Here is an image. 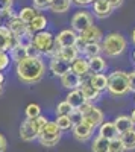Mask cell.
Segmentation results:
<instances>
[{
	"mask_svg": "<svg viewBox=\"0 0 135 152\" xmlns=\"http://www.w3.org/2000/svg\"><path fill=\"white\" fill-rule=\"evenodd\" d=\"M46 62L41 55L38 56H26L15 64V76L24 85H33L43 81L46 76Z\"/></svg>",
	"mask_w": 135,
	"mask_h": 152,
	"instance_id": "1",
	"label": "cell"
},
{
	"mask_svg": "<svg viewBox=\"0 0 135 152\" xmlns=\"http://www.w3.org/2000/svg\"><path fill=\"white\" fill-rule=\"evenodd\" d=\"M102 50L106 58H118L128 49V40L120 32H109L102 40Z\"/></svg>",
	"mask_w": 135,
	"mask_h": 152,
	"instance_id": "2",
	"label": "cell"
},
{
	"mask_svg": "<svg viewBox=\"0 0 135 152\" xmlns=\"http://www.w3.org/2000/svg\"><path fill=\"white\" fill-rule=\"evenodd\" d=\"M33 47L41 56H47V58L56 56L58 49H59V46L56 44L55 34L47 29L33 34Z\"/></svg>",
	"mask_w": 135,
	"mask_h": 152,
	"instance_id": "3",
	"label": "cell"
},
{
	"mask_svg": "<svg viewBox=\"0 0 135 152\" xmlns=\"http://www.w3.org/2000/svg\"><path fill=\"white\" fill-rule=\"evenodd\" d=\"M112 97H121L129 93V72L114 70L108 75V90Z\"/></svg>",
	"mask_w": 135,
	"mask_h": 152,
	"instance_id": "4",
	"label": "cell"
},
{
	"mask_svg": "<svg viewBox=\"0 0 135 152\" xmlns=\"http://www.w3.org/2000/svg\"><path fill=\"white\" fill-rule=\"evenodd\" d=\"M61 137H62V131L58 128V125L55 122L49 120L38 134V142L44 148H53L59 143Z\"/></svg>",
	"mask_w": 135,
	"mask_h": 152,
	"instance_id": "5",
	"label": "cell"
},
{
	"mask_svg": "<svg viewBox=\"0 0 135 152\" xmlns=\"http://www.w3.org/2000/svg\"><path fill=\"white\" fill-rule=\"evenodd\" d=\"M91 24H94V15L87 8L78 9L70 18V28L73 31H76L78 34L83 32L85 29H88Z\"/></svg>",
	"mask_w": 135,
	"mask_h": 152,
	"instance_id": "6",
	"label": "cell"
},
{
	"mask_svg": "<svg viewBox=\"0 0 135 152\" xmlns=\"http://www.w3.org/2000/svg\"><path fill=\"white\" fill-rule=\"evenodd\" d=\"M82 111L83 114V120L85 122H88L90 125H93L94 128H99V126L105 122V114L103 111L99 108V107H96L94 104L91 102H85L81 108H78Z\"/></svg>",
	"mask_w": 135,
	"mask_h": 152,
	"instance_id": "7",
	"label": "cell"
},
{
	"mask_svg": "<svg viewBox=\"0 0 135 152\" xmlns=\"http://www.w3.org/2000/svg\"><path fill=\"white\" fill-rule=\"evenodd\" d=\"M47 69L53 76L56 78H61L62 75H65L68 70H71V62L62 59L61 56H53V58H49V64Z\"/></svg>",
	"mask_w": 135,
	"mask_h": 152,
	"instance_id": "8",
	"label": "cell"
},
{
	"mask_svg": "<svg viewBox=\"0 0 135 152\" xmlns=\"http://www.w3.org/2000/svg\"><path fill=\"white\" fill-rule=\"evenodd\" d=\"M94 126L93 125H90L88 122H85V120H82L81 123H78V125H75L73 126V129H71V134H73V137L76 138L78 142H88L90 138L93 137V134H94Z\"/></svg>",
	"mask_w": 135,
	"mask_h": 152,
	"instance_id": "9",
	"label": "cell"
},
{
	"mask_svg": "<svg viewBox=\"0 0 135 152\" xmlns=\"http://www.w3.org/2000/svg\"><path fill=\"white\" fill-rule=\"evenodd\" d=\"M112 12H114V8L111 6V3L108 0H94L91 3V14L99 20L108 18Z\"/></svg>",
	"mask_w": 135,
	"mask_h": 152,
	"instance_id": "10",
	"label": "cell"
},
{
	"mask_svg": "<svg viewBox=\"0 0 135 152\" xmlns=\"http://www.w3.org/2000/svg\"><path fill=\"white\" fill-rule=\"evenodd\" d=\"M18 132H20V138H21V140H23V142H28V143L38 140V134H40L38 129L35 128L32 119H26V120H24V122L20 125Z\"/></svg>",
	"mask_w": 135,
	"mask_h": 152,
	"instance_id": "11",
	"label": "cell"
},
{
	"mask_svg": "<svg viewBox=\"0 0 135 152\" xmlns=\"http://www.w3.org/2000/svg\"><path fill=\"white\" fill-rule=\"evenodd\" d=\"M71 72H75L76 75H79L82 81L90 79L91 76V70H90V62L83 55H79L75 61L71 62Z\"/></svg>",
	"mask_w": 135,
	"mask_h": 152,
	"instance_id": "12",
	"label": "cell"
},
{
	"mask_svg": "<svg viewBox=\"0 0 135 152\" xmlns=\"http://www.w3.org/2000/svg\"><path fill=\"white\" fill-rule=\"evenodd\" d=\"M56 44L59 47H68V46H75L76 41H78V38H79V34L76 31H73L71 28L68 29H62V31H59L56 35Z\"/></svg>",
	"mask_w": 135,
	"mask_h": 152,
	"instance_id": "13",
	"label": "cell"
},
{
	"mask_svg": "<svg viewBox=\"0 0 135 152\" xmlns=\"http://www.w3.org/2000/svg\"><path fill=\"white\" fill-rule=\"evenodd\" d=\"M15 44H18L17 37L6 28V24H0V50L9 52Z\"/></svg>",
	"mask_w": 135,
	"mask_h": 152,
	"instance_id": "14",
	"label": "cell"
},
{
	"mask_svg": "<svg viewBox=\"0 0 135 152\" xmlns=\"http://www.w3.org/2000/svg\"><path fill=\"white\" fill-rule=\"evenodd\" d=\"M103 32L100 28H97L96 24H91V26L88 29H85L83 32L79 34V38L85 43V44H88V43H102L103 40Z\"/></svg>",
	"mask_w": 135,
	"mask_h": 152,
	"instance_id": "15",
	"label": "cell"
},
{
	"mask_svg": "<svg viewBox=\"0 0 135 152\" xmlns=\"http://www.w3.org/2000/svg\"><path fill=\"white\" fill-rule=\"evenodd\" d=\"M59 81H61V85L68 91L70 90H78V88H81V85H82V78L79 75H76L75 72H71V70H68L65 75L61 76Z\"/></svg>",
	"mask_w": 135,
	"mask_h": 152,
	"instance_id": "16",
	"label": "cell"
},
{
	"mask_svg": "<svg viewBox=\"0 0 135 152\" xmlns=\"http://www.w3.org/2000/svg\"><path fill=\"white\" fill-rule=\"evenodd\" d=\"M81 91L83 93V96H85V99L88 100V102H91V104H96V102H99L100 100V97H102V93L99 91V90H96V88L88 82V79L87 81H82V85H81Z\"/></svg>",
	"mask_w": 135,
	"mask_h": 152,
	"instance_id": "17",
	"label": "cell"
},
{
	"mask_svg": "<svg viewBox=\"0 0 135 152\" xmlns=\"http://www.w3.org/2000/svg\"><path fill=\"white\" fill-rule=\"evenodd\" d=\"M65 100H67V102H68L73 108H75V110L81 108L85 102H88V100L85 99L83 93L81 91V88H78V90H70V91L67 93V96H65Z\"/></svg>",
	"mask_w": 135,
	"mask_h": 152,
	"instance_id": "18",
	"label": "cell"
},
{
	"mask_svg": "<svg viewBox=\"0 0 135 152\" xmlns=\"http://www.w3.org/2000/svg\"><path fill=\"white\" fill-rule=\"evenodd\" d=\"M88 82L100 93L108 90V75H105V73H91Z\"/></svg>",
	"mask_w": 135,
	"mask_h": 152,
	"instance_id": "19",
	"label": "cell"
},
{
	"mask_svg": "<svg viewBox=\"0 0 135 152\" xmlns=\"http://www.w3.org/2000/svg\"><path fill=\"white\" fill-rule=\"evenodd\" d=\"M47 24H49V18L44 15V14H36L35 18L28 24V29L32 32V34H36V32H41V31H46L47 29Z\"/></svg>",
	"mask_w": 135,
	"mask_h": 152,
	"instance_id": "20",
	"label": "cell"
},
{
	"mask_svg": "<svg viewBox=\"0 0 135 152\" xmlns=\"http://www.w3.org/2000/svg\"><path fill=\"white\" fill-rule=\"evenodd\" d=\"M6 28L14 34L15 37H18L20 34H23L24 31L28 29V24L24 23V21H21L20 18H18V15H15V17H11V18H8L6 20Z\"/></svg>",
	"mask_w": 135,
	"mask_h": 152,
	"instance_id": "21",
	"label": "cell"
},
{
	"mask_svg": "<svg viewBox=\"0 0 135 152\" xmlns=\"http://www.w3.org/2000/svg\"><path fill=\"white\" fill-rule=\"evenodd\" d=\"M97 129H99V135L108 138V140H112V138H115V137H120L114 122H103Z\"/></svg>",
	"mask_w": 135,
	"mask_h": 152,
	"instance_id": "22",
	"label": "cell"
},
{
	"mask_svg": "<svg viewBox=\"0 0 135 152\" xmlns=\"http://www.w3.org/2000/svg\"><path fill=\"white\" fill-rule=\"evenodd\" d=\"M112 122L115 125L118 134H123V132L129 131L131 128H134V123L131 120V116H126V114H120V116H117Z\"/></svg>",
	"mask_w": 135,
	"mask_h": 152,
	"instance_id": "23",
	"label": "cell"
},
{
	"mask_svg": "<svg viewBox=\"0 0 135 152\" xmlns=\"http://www.w3.org/2000/svg\"><path fill=\"white\" fill-rule=\"evenodd\" d=\"M88 62H90V70H91V73H105L106 69H108L106 58H103L102 55L94 56V58H90Z\"/></svg>",
	"mask_w": 135,
	"mask_h": 152,
	"instance_id": "24",
	"label": "cell"
},
{
	"mask_svg": "<svg viewBox=\"0 0 135 152\" xmlns=\"http://www.w3.org/2000/svg\"><path fill=\"white\" fill-rule=\"evenodd\" d=\"M73 6V0H53V3H50L49 9L53 14H65L70 11V8Z\"/></svg>",
	"mask_w": 135,
	"mask_h": 152,
	"instance_id": "25",
	"label": "cell"
},
{
	"mask_svg": "<svg viewBox=\"0 0 135 152\" xmlns=\"http://www.w3.org/2000/svg\"><path fill=\"white\" fill-rule=\"evenodd\" d=\"M79 55H81V53H79V50H78L75 46L59 47V49H58V53H56V56H61L62 59H65V61H68V62H73Z\"/></svg>",
	"mask_w": 135,
	"mask_h": 152,
	"instance_id": "26",
	"label": "cell"
},
{
	"mask_svg": "<svg viewBox=\"0 0 135 152\" xmlns=\"http://www.w3.org/2000/svg\"><path fill=\"white\" fill-rule=\"evenodd\" d=\"M40 11H36L33 6H23L21 9H18V12H17V15H18V18L21 20V21H24L26 24H29L33 18H35V15L38 14Z\"/></svg>",
	"mask_w": 135,
	"mask_h": 152,
	"instance_id": "27",
	"label": "cell"
},
{
	"mask_svg": "<svg viewBox=\"0 0 135 152\" xmlns=\"http://www.w3.org/2000/svg\"><path fill=\"white\" fill-rule=\"evenodd\" d=\"M81 55H83L87 59L94 58V56H99V55H103L102 44H100V43H88L87 46H85L83 52H82Z\"/></svg>",
	"mask_w": 135,
	"mask_h": 152,
	"instance_id": "28",
	"label": "cell"
},
{
	"mask_svg": "<svg viewBox=\"0 0 135 152\" xmlns=\"http://www.w3.org/2000/svg\"><path fill=\"white\" fill-rule=\"evenodd\" d=\"M93 152H109V140L102 135H97L91 143Z\"/></svg>",
	"mask_w": 135,
	"mask_h": 152,
	"instance_id": "29",
	"label": "cell"
},
{
	"mask_svg": "<svg viewBox=\"0 0 135 152\" xmlns=\"http://www.w3.org/2000/svg\"><path fill=\"white\" fill-rule=\"evenodd\" d=\"M120 138H121V142H123L126 151H134L135 149V126L131 128L129 131L120 134Z\"/></svg>",
	"mask_w": 135,
	"mask_h": 152,
	"instance_id": "30",
	"label": "cell"
},
{
	"mask_svg": "<svg viewBox=\"0 0 135 152\" xmlns=\"http://www.w3.org/2000/svg\"><path fill=\"white\" fill-rule=\"evenodd\" d=\"M9 56H11L12 62H15V64H17L18 61H21V59H24L26 56H29V53H28V49L21 47L20 44H15L14 47L9 50Z\"/></svg>",
	"mask_w": 135,
	"mask_h": 152,
	"instance_id": "31",
	"label": "cell"
},
{
	"mask_svg": "<svg viewBox=\"0 0 135 152\" xmlns=\"http://www.w3.org/2000/svg\"><path fill=\"white\" fill-rule=\"evenodd\" d=\"M17 41H18V44H20L21 47L29 49L30 46H33V34H32L29 29H26L23 34H20V35L17 37Z\"/></svg>",
	"mask_w": 135,
	"mask_h": 152,
	"instance_id": "32",
	"label": "cell"
},
{
	"mask_svg": "<svg viewBox=\"0 0 135 152\" xmlns=\"http://www.w3.org/2000/svg\"><path fill=\"white\" fill-rule=\"evenodd\" d=\"M55 123L58 125V128L61 131H71L73 129V122L70 120V116H56Z\"/></svg>",
	"mask_w": 135,
	"mask_h": 152,
	"instance_id": "33",
	"label": "cell"
},
{
	"mask_svg": "<svg viewBox=\"0 0 135 152\" xmlns=\"http://www.w3.org/2000/svg\"><path fill=\"white\" fill-rule=\"evenodd\" d=\"M71 110H73V107L64 99V100H61V102L56 105L55 114H56V116H68V114L71 113Z\"/></svg>",
	"mask_w": 135,
	"mask_h": 152,
	"instance_id": "34",
	"label": "cell"
},
{
	"mask_svg": "<svg viewBox=\"0 0 135 152\" xmlns=\"http://www.w3.org/2000/svg\"><path fill=\"white\" fill-rule=\"evenodd\" d=\"M24 114H26V119H35L41 116V107L38 104H29L26 107V110H24Z\"/></svg>",
	"mask_w": 135,
	"mask_h": 152,
	"instance_id": "35",
	"label": "cell"
},
{
	"mask_svg": "<svg viewBox=\"0 0 135 152\" xmlns=\"http://www.w3.org/2000/svg\"><path fill=\"white\" fill-rule=\"evenodd\" d=\"M125 145L121 142L120 137H115L112 140H109V152H125Z\"/></svg>",
	"mask_w": 135,
	"mask_h": 152,
	"instance_id": "36",
	"label": "cell"
},
{
	"mask_svg": "<svg viewBox=\"0 0 135 152\" xmlns=\"http://www.w3.org/2000/svg\"><path fill=\"white\" fill-rule=\"evenodd\" d=\"M11 56H9V52H5V50H0V72H5L9 66H11Z\"/></svg>",
	"mask_w": 135,
	"mask_h": 152,
	"instance_id": "37",
	"label": "cell"
},
{
	"mask_svg": "<svg viewBox=\"0 0 135 152\" xmlns=\"http://www.w3.org/2000/svg\"><path fill=\"white\" fill-rule=\"evenodd\" d=\"M68 116H70V120L73 122V125H78V123H81L83 120V114H82L81 110H75V108H73Z\"/></svg>",
	"mask_w": 135,
	"mask_h": 152,
	"instance_id": "38",
	"label": "cell"
},
{
	"mask_svg": "<svg viewBox=\"0 0 135 152\" xmlns=\"http://www.w3.org/2000/svg\"><path fill=\"white\" fill-rule=\"evenodd\" d=\"M32 6L36 9V11H46L49 9V2L47 0H32Z\"/></svg>",
	"mask_w": 135,
	"mask_h": 152,
	"instance_id": "39",
	"label": "cell"
},
{
	"mask_svg": "<svg viewBox=\"0 0 135 152\" xmlns=\"http://www.w3.org/2000/svg\"><path fill=\"white\" fill-rule=\"evenodd\" d=\"M129 93L135 94V69L129 72Z\"/></svg>",
	"mask_w": 135,
	"mask_h": 152,
	"instance_id": "40",
	"label": "cell"
},
{
	"mask_svg": "<svg viewBox=\"0 0 135 152\" xmlns=\"http://www.w3.org/2000/svg\"><path fill=\"white\" fill-rule=\"evenodd\" d=\"M94 0H73V5H76L79 8H87V6H91V3Z\"/></svg>",
	"mask_w": 135,
	"mask_h": 152,
	"instance_id": "41",
	"label": "cell"
},
{
	"mask_svg": "<svg viewBox=\"0 0 135 152\" xmlns=\"http://www.w3.org/2000/svg\"><path fill=\"white\" fill-rule=\"evenodd\" d=\"M14 6V0H0V11Z\"/></svg>",
	"mask_w": 135,
	"mask_h": 152,
	"instance_id": "42",
	"label": "cell"
},
{
	"mask_svg": "<svg viewBox=\"0 0 135 152\" xmlns=\"http://www.w3.org/2000/svg\"><path fill=\"white\" fill-rule=\"evenodd\" d=\"M8 148V142H6V137L3 134H0V152H5Z\"/></svg>",
	"mask_w": 135,
	"mask_h": 152,
	"instance_id": "43",
	"label": "cell"
},
{
	"mask_svg": "<svg viewBox=\"0 0 135 152\" xmlns=\"http://www.w3.org/2000/svg\"><path fill=\"white\" fill-rule=\"evenodd\" d=\"M108 2L111 3V6H112L114 9H118V8H120L121 5L125 3V0H108Z\"/></svg>",
	"mask_w": 135,
	"mask_h": 152,
	"instance_id": "44",
	"label": "cell"
},
{
	"mask_svg": "<svg viewBox=\"0 0 135 152\" xmlns=\"http://www.w3.org/2000/svg\"><path fill=\"white\" fill-rule=\"evenodd\" d=\"M5 81H6V76L3 75V72H0V84L3 85V84H5Z\"/></svg>",
	"mask_w": 135,
	"mask_h": 152,
	"instance_id": "45",
	"label": "cell"
},
{
	"mask_svg": "<svg viewBox=\"0 0 135 152\" xmlns=\"http://www.w3.org/2000/svg\"><path fill=\"white\" fill-rule=\"evenodd\" d=\"M131 120H132V123L135 126V110H132V113H131Z\"/></svg>",
	"mask_w": 135,
	"mask_h": 152,
	"instance_id": "46",
	"label": "cell"
},
{
	"mask_svg": "<svg viewBox=\"0 0 135 152\" xmlns=\"http://www.w3.org/2000/svg\"><path fill=\"white\" fill-rule=\"evenodd\" d=\"M131 40H132V43H134V46H135V28H134V31H132V34H131Z\"/></svg>",
	"mask_w": 135,
	"mask_h": 152,
	"instance_id": "47",
	"label": "cell"
},
{
	"mask_svg": "<svg viewBox=\"0 0 135 152\" xmlns=\"http://www.w3.org/2000/svg\"><path fill=\"white\" fill-rule=\"evenodd\" d=\"M132 61H134V64H135V49H134V52H132Z\"/></svg>",
	"mask_w": 135,
	"mask_h": 152,
	"instance_id": "48",
	"label": "cell"
},
{
	"mask_svg": "<svg viewBox=\"0 0 135 152\" xmlns=\"http://www.w3.org/2000/svg\"><path fill=\"white\" fill-rule=\"evenodd\" d=\"M2 94H3V85L0 84V96H2Z\"/></svg>",
	"mask_w": 135,
	"mask_h": 152,
	"instance_id": "49",
	"label": "cell"
},
{
	"mask_svg": "<svg viewBox=\"0 0 135 152\" xmlns=\"http://www.w3.org/2000/svg\"><path fill=\"white\" fill-rule=\"evenodd\" d=\"M2 21H3V18H2V15H0V24H3Z\"/></svg>",
	"mask_w": 135,
	"mask_h": 152,
	"instance_id": "50",
	"label": "cell"
},
{
	"mask_svg": "<svg viewBox=\"0 0 135 152\" xmlns=\"http://www.w3.org/2000/svg\"><path fill=\"white\" fill-rule=\"evenodd\" d=\"M47 2H49V5H50V3H53V0H47Z\"/></svg>",
	"mask_w": 135,
	"mask_h": 152,
	"instance_id": "51",
	"label": "cell"
},
{
	"mask_svg": "<svg viewBox=\"0 0 135 152\" xmlns=\"http://www.w3.org/2000/svg\"><path fill=\"white\" fill-rule=\"evenodd\" d=\"M134 104H135V97H134Z\"/></svg>",
	"mask_w": 135,
	"mask_h": 152,
	"instance_id": "52",
	"label": "cell"
}]
</instances>
